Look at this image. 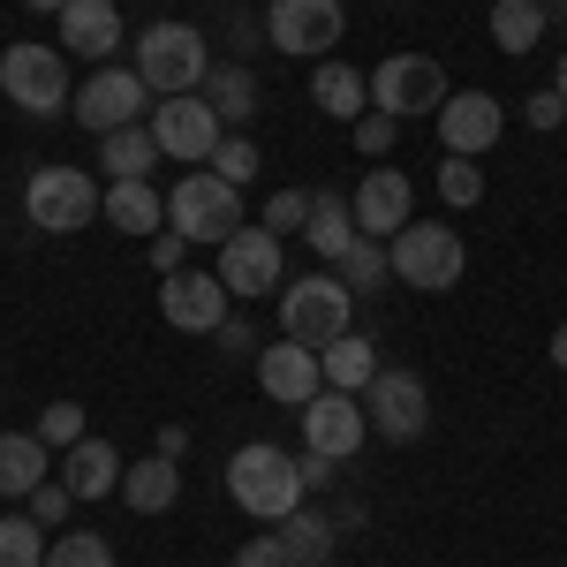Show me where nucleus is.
I'll list each match as a JSON object with an SVG mask.
<instances>
[{
  "instance_id": "nucleus-3",
  "label": "nucleus",
  "mask_w": 567,
  "mask_h": 567,
  "mask_svg": "<svg viewBox=\"0 0 567 567\" xmlns=\"http://www.w3.org/2000/svg\"><path fill=\"white\" fill-rule=\"evenodd\" d=\"M136 76L144 91H159V99H182V91H205L213 76V53H205V31L197 23H144V39H136Z\"/></svg>"
},
{
  "instance_id": "nucleus-4",
  "label": "nucleus",
  "mask_w": 567,
  "mask_h": 567,
  "mask_svg": "<svg viewBox=\"0 0 567 567\" xmlns=\"http://www.w3.org/2000/svg\"><path fill=\"white\" fill-rule=\"evenodd\" d=\"M386 258H393V280H401V288L446 296V288L462 280L470 250H462V235H454L446 219H409V227H401V235L386 243Z\"/></svg>"
},
{
  "instance_id": "nucleus-22",
  "label": "nucleus",
  "mask_w": 567,
  "mask_h": 567,
  "mask_svg": "<svg viewBox=\"0 0 567 567\" xmlns=\"http://www.w3.org/2000/svg\"><path fill=\"white\" fill-rule=\"evenodd\" d=\"M53 477V446L39 432H0V499H31Z\"/></svg>"
},
{
  "instance_id": "nucleus-34",
  "label": "nucleus",
  "mask_w": 567,
  "mask_h": 567,
  "mask_svg": "<svg viewBox=\"0 0 567 567\" xmlns=\"http://www.w3.org/2000/svg\"><path fill=\"white\" fill-rule=\"evenodd\" d=\"M45 567H114V545L91 537V529H69V537L45 545Z\"/></svg>"
},
{
  "instance_id": "nucleus-45",
  "label": "nucleus",
  "mask_w": 567,
  "mask_h": 567,
  "mask_svg": "<svg viewBox=\"0 0 567 567\" xmlns=\"http://www.w3.org/2000/svg\"><path fill=\"white\" fill-rule=\"evenodd\" d=\"M159 454H167V462H182V454H189V432H182V424H167V432H159Z\"/></svg>"
},
{
  "instance_id": "nucleus-18",
  "label": "nucleus",
  "mask_w": 567,
  "mask_h": 567,
  "mask_svg": "<svg viewBox=\"0 0 567 567\" xmlns=\"http://www.w3.org/2000/svg\"><path fill=\"white\" fill-rule=\"evenodd\" d=\"M355 235H379V243H393L401 227H409V213H416V189H409V175L401 167H371V175L355 182Z\"/></svg>"
},
{
  "instance_id": "nucleus-9",
  "label": "nucleus",
  "mask_w": 567,
  "mask_h": 567,
  "mask_svg": "<svg viewBox=\"0 0 567 567\" xmlns=\"http://www.w3.org/2000/svg\"><path fill=\"white\" fill-rule=\"evenodd\" d=\"M454 91H446V69L432 53H386L371 69V106L393 114V122H416V114H439Z\"/></svg>"
},
{
  "instance_id": "nucleus-27",
  "label": "nucleus",
  "mask_w": 567,
  "mask_h": 567,
  "mask_svg": "<svg viewBox=\"0 0 567 567\" xmlns=\"http://www.w3.org/2000/svg\"><path fill=\"white\" fill-rule=\"evenodd\" d=\"M318 363H326V386H341V393H363L386 363H379V341H363V333H341L333 349H318Z\"/></svg>"
},
{
  "instance_id": "nucleus-6",
  "label": "nucleus",
  "mask_w": 567,
  "mask_h": 567,
  "mask_svg": "<svg viewBox=\"0 0 567 567\" xmlns=\"http://www.w3.org/2000/svg\"><path fill=\"white\" fill-rule=\"evenodd\" d=\"M167 227H182L189 243H227L235 227H243V189L235 182H219L213 167H197V175H182L167 189Z\"/></svg>"
},
{
  "instance_id": "nucleus-32",
  "label": "nucleus",
  "mask_w": 567,
  "mask_h": 567,
  "mask_svg": "<svg viewBox=\"0 0 567 567\" xmlns=\"http://www.w3.org/2000/svg\"><path fill=\"white\" fill-rule=\"evenodd\" d=\"M0 567H45V523L0 515Z\"/></svg>"
},
{
  "instance_id": "nucleus-8",
  "label": "nucleus",
  "mask_w": 567,
  "mask_h": 567,
  "mask_svg": "<svg viewBox=\"0 0 567 567\" xmlns=\"http://www.w3.org/2000/svg\"><path fill=\"white\" fill-rule=\"evenodd\" d=\"M341 31H349L341 0H265V39L288 61H333Z\"/></svg>"
},
{
  "instance_id": "nucleus-39",
  "label": "nucleus",
  "mask_w": 567,
  "mask_h": 567,
  "mask_svg": "<svg viewBox=\"0 0 567 567\" xmlns=\"http://www.w3.org/2000/svg\"><path fill=\"white\" fill-rule=\"evenodd\" d=\"M393 136H401V122H393V114H379V106H371V114H363V122H355V152H363V159H386V152H393Z\"/></svg>"
},
{
  "instance_id": "nucleus-20",
  "label": "nucleus",
  "mask_w": 567,
  "mask_h": 567,
  "mask_svg": "<svg viewBox=\"0 0 567 567\" xmlns=\"http://www.w3.org/2000/svg\"><path fill=\"white\" fill-rule=\"evenodd\" d=\"M53 23H61V45L84 53V61H106V53L122 45V8H114V0H69Z\"/></svg>"
},
{
  "instance_id": "nucleus-5",
  "label": "nucleus",
  "mask_w": 567,
  "mask_h": 567,
  "mask_svg": "<svg viewBox=\"0 0 567 567\" xmlns=\"http://www.w3.org/2000/svg\"><path fill=\"white\" fill-rule=\"evenodd\" d=\"M0 91H8V106H23L31 122H53V114H69V53L61 45H8L0 53Z\"/></svg>"
},
{
  "instance_id": "nucleus-10",
  "label": "nucleus",
  "mask_w": 567,
  "mask_h": 567,
  "mask_svg": "<svg viewBox=\"0 0 567 567\" xmlns=\"http://www.w3.org/2000/svg\"><path fill=\"white\" fill-rule=\"evenodd\" d=\"M213 272H219V288H227L235 303H258L265 288H288V280H280V235L243 219V227L219 243V265H213Z\"/></svg>"
},
{
  "instance_id": "nucleus-17",
  "label": "nucleus",
  "mask_w": 567,
  "mask_h": 567,
  "mask_svg": "<svg viewBox=\"0 0 567 567\" xmlns=\"http://www.w3.org/2000/svg\"><path fill=\"white\" fill-rule=\"evenodd\" d=\"M258 386L280 401V409H303V401H318L326 393V363H318V349H303V341H272V349H258Z\"/></svg>"
},
{
  "instance_id": "nucleus-29",
  "label": "nucleus",
  "mask_w": 567,
  "mask_h": 567,
  "mask_svg": "<svg viewBox=\"0 0 567 567\" xmlns=\"http://www.w3.org/2000/svg\"><path fill=\"white\" fill-rule=\"evenodd\" d=\"M280 545H288V560H296V567H326V560H333V545H341V529L326 523V515H310V507H296V515L280 523Z\"/></svg>"
},
{
  "instance_id": "nucleus-36",
  "label": "nucleus",
  "mask_w": 567,
  "mask_h": 567,
  "mask_svg": "<svg viewBox=\"0 0 567 567\" xmlns=\"http://www.w3.org/2000/svg\"><path fill=\"white\" fill-rule=\"evenodd\" d=\"M265 227H272V235H303L310 227V189H272V197H265Z\"/></svg>"
},
{
  "instance_id": "nucleus-26",
  "label": "nucleus",
  "mask_w": 567,
  "mask_h": 567,
  "mask_svg": "<svg viewBox=\"0 0 567 567\" xmlns=\"http://www.w3.org/2000/svg\"><path fill=\"white\" fill-rule=\"evenodd\" d=\"M106 219L122 235H159L167 227V197L152 182H106Z\"/></svg>"
},
{
  "instance_id": "nucleus-44",
  "label": "nucleus",
  "mask_w": 567,
  "mask_h": 567,
  "mask_svg": "<svg viewBox=\"0 0 567 567\" xmlns=\"http://www.w3.org/2000/svg\"><path fill=\"white\" fill-rule=\"evenodd\" d=\"M296 470H303V492H326V484H333V462H326V454H296Z\"/></svg>"
},
{
  "instance_id": "nucleus-15",
  "label": "nucleus",
  "mask_w": 567,
  "mask_h": 567,
  "mask_svg": "<svg viewBox=\"0 0 567 567\" xmlns=\"http://www.w3.org/2000/svg\"><path fill=\"white\" fill-rule=\"evenodd\" d=\"M227 303H235V296L219 288V272H189V265L167 272V288H159V310H167L175 333H219V326L235 318Z\"/></svg>"
},
{
  "instance_id": "nucleus-47",
  "label": "nucleus",
  "mask_w": 567,
  "mask_h": 567,
  "mask_svg": "<svg viewBox=\"0 0 567 567\" xmlns=\"http://www.w3.org/2000/svg\"><path fill=\"white\" fill-rule=\"evenodd\" d=\"M23 8H39V16H61V8H69V0H23Z\"/></svg>"
},
{
  "instance_id": "nucleus-1",
  "label": "nucleus",
  "mask_w": 567,
  "mask_h": 567,
  "mask_svg": "<svg viewBox=\"0 0 567 567\" xmlns=\"http://www.w3.org/2000/svg\"><path fill=\"white\" fill-rule=\"evenodd\" d=\"M227 492H235L243 515L288 523V515L303 507V470H296V454H280L272 439H250V446H235V462H227Z\"/></svg>"
},
{
  "instance_id": "nucleus-12",
  "label": "nucleus",
  "mask_w": 567,
  "mask_h": 567,
  "mask_svg": "<svg viewBox=\"0 0 567 567\" xmlns=\"http://www.w3.org/2000/svg\"><path fill=\"white\" fill-rule=\"evenodd\" d=\"M363 416H371L379 439L409 446V439H424V424H432V393H424L416 371H379V379L363 386Z\"/></svg>"
},
{
  "instance_id": "nucleus-14",
  "label": "nucleus",
  "mask_w": 567,
  "mask_h": 567,
  "mask_svg": "<svg viewBox=\"0 0 567 567\" xmlns=\"http://www.w3.org/2000/svg\"><path fill=\"white\" fill-rule=\"evenodd\" d=\"M69 114H76L91 136L136 130V122H144V76H136V69H99V76H84V91L69 99Z\"/></svg>"
},
{
  "instance_id": "nucleus-37",
  "label": "nucleus",
  "mask_w": 567,
  "mask_h": 567,
  "mask_svg": "<svg viewBox=\"0 0 567 567\" xmlns=\"http://www.w3.org/2000/svg\"><path fill=\"white\" fill-rule=\"evenodd\" d=\"M39 439H45V446H76V439H91L84 432V409H76V401H45V409H39Z\"/></svg>"
},
{
  "instance_id": "nucleus-28",
  "label": "nucleus",
  "mask_w": 567,
  "mask_h": 567,
  "mask_svg": "<svg viewBox=\"0 0 567 567\" xmlns=\"http://www.w3.org/2000/svg\"><path fill=\"white\" fill-rule=\"evenodd\" d=\"M205 99H213V114L227 130H243L250 114H258V76L243 69V61H213V76H205Z\"/></svg>"
},
{
  "instance_id": "nucleus-30",
  "label": "nucleus",
  "mask_w": 567,
  "mask_h": 567,
  "mask_svg": "<svg viewBox=\"0 0 567 567\" xmlns=\"http://www.w3.org/2000/svg\"><path fill=\"white\" fill-rule=\"evenodd\" d=\"M545 0H492V39H499V53H529V45L545 39Z\"/></svg>"
},
{
  "instance_id": "nucleus-21",
  "label": "nucleus",
  "mask_w": 567,
  "mask_h": 567,
  "mask_svg": "<svg viewBox=\"0 0 567 567\" xmlns=\"http://www.w3.org/2000/svg\"><path fill=\"white\" fill-rule=\"evenodd\" d=\"M310 99H318V106H326V122H363V114H371V76H363V69H349V61H318V69H310Z\"/></svg>"
},
{
  "instance_id": "nucleus-40",
  "label": "nucleus",
  "mask_w": 567,
  "mask_h": 567,
  "mask_svg": "<svg viewBox=\"0 0 567 567\" xmlns=\"http://www.w3.org/2000/svg\"><path fill=\"white\" fill-rule=\"evenodd\" d=\"M523 114H529V130H560V122H567V99H560V84L529 91V99H523Z\"/></svg>"
},
{
  "instance_id": "nucleus-49",
  "label": "nucleus",
  "mask_w": 567,
  "mask_h": 567,
  "mask_svg": "<svg viewBox=\"0 0 567 567\" xmlns=\"http://www.w3.org/2000/svg\"><path fill=\"white\" fill-rule=\"evenodd\" d=\"M545 8H567V0H545Z\"/></svg>"
},
{
  "instance_id": "nucleus-7",
  "label": "nucleus",
  "mask_w": 567,
  "mask_h": 567,
  "mask_svg": "<svg viewBox=\"0 0 567 567\" xmlns=\"http://www.w3.org/2000/svg\"><path fill=\"white\" fill-rule=\"evenodd\" d=\"M23 213L45 235H76V227H91V219L106 213V189L84 167H39V175L23 182Z\"/></svg>"
},
{
  "instance_id": "nucleus-48",
  "label": "nucleus",
  "mask_w": 567,
  "mask_h": 567,
  "mask_svg": "<svg viewBox=\"0 0 567 567\" xmlns=\"http://www.w3.org/2000/svg\"><path fill=\"white\" fill-rule=\"evenodd\" d=\"M553 84H560V99H567V45H560V76H553Z\"/></svg>"
},
{
  "instance_id": "nucleus-16",
  "label": "nucleus",
  "mask_w": 567,
  "mask_h": 567,
  "mask_svg": "<svg viewBox=\"0 0 567 567\" xmlns=\"http://www.w3.org/2000/svg\"><path fill=\"white\" fill-rule=\"evenodd\" d=\"M432 122H439V136H446L454 159H484V152L499 144V130H507V106H499L492 91H454Z\"/></svg>"
},
{
  "instance_id": "nucleus-11",
  "label": "nucleus",
  "mask_w": 567,
  "mask_h": 567,
  "mask_svg": "<svg viewBox=\"0 0 567 567\" xmlns=\"http://www.w3.org/2000/svg\"><path fill=\"white\" fill-rule=\"evenodd\" d=\"M152 136H159V152H167V159L205 167V159L219 152V136H227V122L213 114V99H205V91H182V99H159V106H152Z\"/></svg>"
},
{
  "instance_id": "nucleus-46",
  "label": "nucleus",
  "mask_w": 567,
  "mask_h": 567,
  "mask_svg": "<svg viewBox=\"0 0 567 567\" xmlns=\"http://www.w3.org/2000/svg\"><path fill=\"white\" fill-rule=\"evenodd\" d=\"M553 363H560V371H567V326H560V333H553Z\"/></svg>"
},
{
  "instance_id": "nucleus-43",
  "label": "nucleus",
  "mask_w": 567,
  "mask_h": 567,
  "mask_svg": "<svg viewBox=\"0 0 567 567\" xmlns=\"http://www.w3.org/2000/svg\"><path fill=\"white\" fill-rule=\"evenodd\" d=\"M213 341H219V355H250V363H258V333H250L243 318H227V326H219Z\"/></svg>"
},
{
  "instance_id": "nucleus-42",
  "label": "nucleus",
  "mask_w": 567,
  "mask_h": 567,
  "mask_svg": "<svg viewBox=\"0 0 567 567\" xmlns=\"http://www.w3.org/2000/svg\"><path fill=\"white\" fill-rule=\"evenodd\" d=\"M152 265H159V272H182V265H189V235H182V227H159V235H152Z\"/></svg>"
},
{
  "instance_id": "nucleus-13",
  "label": "nucleus",
  "mask_w": 567,
  "mask_h": 567,
  "mask_svg": "<svg viewBox=\"0 0 567 567\" xmlns=\"http://www.w3.org/2000/svg\"><path fill=\"white\" fill-rule=\"evenodd\" d=\"M296 416H303V446H310V454H326V462H349L355 446L371 439L363 393H341V386H326L318 401H303Z\"/></svg>"
},
{
  "instance_id": "nucleus-35",
  "label": "nucleus",
  "mask_w": 567,
  "mask_h": 567,
  "mask_svg": "<svg viewBox=\"0 0 567 567\" xmlns=\"http://www.w3.org/2000/svg\"><path fill=\"white\" fill-rule=\"evenodd\" d=\"M205 167H213L219 182H235V189H250L265 159H258V144H250V136H219V152L205 159Z\"/></svg>"
},
{
  "instance_id": "nucleus-25",
  "label": "nucleus",
  "mask_w": 567,
  "mask_h": 567,
  "mask_svg": "<svg viewBox=\"0 0 567 567\" xmlns=\"http://www.w3.org/2000/svg\"><path fill=\"white\" fill-rule=\"evenodd\" d=\"M303 243H310L326 265H341V258H349V243H355V205H349V197H333V189H318V197H310Z\"/></svg>"
},
{
  "instance_id": "nucleus-24",
  "label": "nucleus",
  "mask_w": 567,
  "mask_h": 567,
  "mask_svg": "<svg viewBox=\"0 0 567 567\" xmlns=\"http://www.w3.org/2000/svg\"><path fill=\"white\" fill-rule=\"evenodd\" d=\"M122 499H130L136 515H167V507L182 499V470L167 462V454H144V462L122 470Z\"/></svg>"
},
{
  "instance_id": "nucleus-2",
  "label": "nucleus",
  "mask_w": 567,
  "mask_h": 567,
  "mask_svg": "<svg viewBox=\"0 0 567 567\" xmlns=\"http://www.w3.org/2000/svg\"><path fill=\"white\" fill-rule=\"evenodd\" d=\"M280 333L303 349H333L341 333H355V288L341 272H310L280 288Z\"/></svg>"
},
{
  "instance_id": "nucleus-38",
  "label": "nucleus",
  "mask_w": 567,
  "mask_h": 567,
  "mask_svg": "<svg viewBox=\"0 0 567 567\" xmlns=\"http://www.w3.org/2000/svg\"><path fill=\"white\" fill-rule=\"evenodd\" d=\"M69 507H76V492H69L61 477H45L39 492L23 499V515H31V523H45V529H61V523H69Z\"/></svg>"
},
{
  "instance_id": "nucleus-33",
  "label": "nucleus",
  "mask_w": 567,
  "mask_h": 567,
  "mask_svg": "<svg viewBox=\"0 0 567 567\" xmlns=\"http://www.w3.org/2000/svg\"><path fill=\"white\" fill-rule=\"evenodd\" d=\"M439 197H446L454 213L484 205V167H477V159H454V152H446V159H439Z\"/></svg>"
},
{
  "instance_id": "nucleus-23",
  "label": "nucleus",
  "mask_w": 567,
  "mask_h": 567,
  "mask_svg": "<svg viewBox=\"0 0 567 567\" xmlns=\"http://www.w3.org/2000/svg\"><path fill=\"white\" fill-rule=\"evenodd\" d=\"M159 159H167V152H159L152 122H136V130L99 136V167H106V182H152V167H159Z\"/></svg>"
},
{
  "instance_id": "nucleus-19",
  "label": "nucleus",
  "mask_w": 567,
  "mask_h": 567,
  "mask_svg": "<svg viewBox=\"0 0 567 567\" xmlns=\"http://www.w3.org/2000/svg\"><path fill=\"white\" fill-rule=\"evenodd\" d=\"M53 470H61V484H69L76 499H106V492H122V470H130V462H122L106 439H76V446H61Z\"/></svg>"
},
{
  "instance_id": "nucleus-41",
  "label": "nucleus",
  "mask_w": 567,
  "mask_h": 567,
  "mask_svg": "<svg viewBox=\"0 0 567 567\" xmlns=\"http://www.w3.org/2000/svg\"><path fill=\"white\" fill-rule=\"evenodd\" d=\"M235 567H296V560H288V545H280V529H265V537H250V545L235 553Z\"/></svg>"
},
{
  "instance_id": "nucleus-31",
  "label": "nucleus",
  "mask_w": 567,
  "mask_h": 567,
  "mask_svg": "<svg viewBox=\"0 0 567 567\" xmlns=\"http://www.w3.org/2000/svg\"><path fill=\"white\" fill-rule=\"evenodd\" d=\"M333 272L349 280L355 296H379V288H386V272H393V258H386V243H379V235H355V243H349V258L333 265Z\"/></svg>"
}]
</instances>
